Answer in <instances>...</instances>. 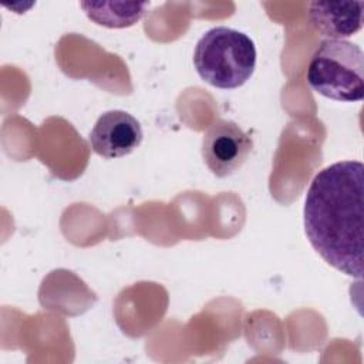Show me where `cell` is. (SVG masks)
Masks as SVG:
<instances>
[{
    "mask_svg": "<svg viewBox=\"0 0 364 364\" xmlns=\"http://www.w3.org/2000/svg\"><path fill=\"white\" fill-rule=\"evenodd\" d=\"M364 165L341 161L311 181L303 209L304 230L314 250L338 272L363 277Z\"/></svg>",
    "mask_w": 364,
    "mask_h": 364,
    "instance_id": "cell-1",
    "label": "cell"
},
{
    "mask_svg": "<svg viewBox=\"0 0 364 364\" xmlns=\"http://www.w3.org/2000/svg\"><path fill=\"white\" fill-rule=\"evenodd\" d=\"M193 65L205 82L222 90L239 88L255 73L256 47L239 30L213 27L198 40Z\"/></svg>",
    "mask_w": 364,
    "mask_h": 364,
    "instance_id": "cell-2",
    "label": "cell"
},
{
    "mask_svg": "<svg viewBox=\"0 0 364 364\" xmlns=\"http://www.w3.org/2000/svg\"><path fill=\"white\" fill-rule=\"evenodd\" d=\"M307 82L320 95L343 102L364 97V54L347 40L320 43L307 67Z\"/></svg>",
    "mask_w": 364,
    "mask_h": 364,
    "instance_id": "cell-3",
    "label": "cell"
},
{
    "mask_svg": "<svg viewBox=\"0 0 364 364\" xmlns=\"http://www.w3.org/2000/svg\"><path fill=\"white\" fill-rule=\"evenodd\" d=\"M252 148V138L230 119L213 121L202 138L203 162L219 178L229 176L240 169Z\"/></svg>",
    "mask_w": 364,
    "mask_h": 364,
    "instance_id": "cell-4",
    "label": "cell"
},
{
    "mask_svg": "<svg viewBox=\"0 0 364 364\" xmlns=\"http://www.w3.org/2000/svg\"><path fill=\"white\" fill-rule=\"evenodd\" d=\"M142 138L139 121L121 109H111L100 115L90 132L92 151L105 159L129 155L141 145Z\"/></svg>",
    "mask_w": 364,
    "mask_h": 364,
    "instance_id": "cell-5",
    "label": "cell"
},
{
    "mask_svg": "<svg viewBox=\"0 0 364 364\" xmlns=\"http://www.w3.org/2000/svg\"><path fill=\"white\" fill-rule=\"evenodd\" d=\"M364 1H311L307 18L311 27L328 40H343L363 27Z\"/></svg>",
    "mask_w": 364,
    "mask_h": 364,
    "instance_id": "cell-6",
    "label": "cell"
},
{
    "mask_svg": "<svg viewBox=\"0 0 364 364\" xmlns=\"http://www.w3.org/2000/svg\"><path fill=\"white\" fill-rule=\"evenodd\" d=\"M81 9L90 20L108 28H124L138 23L148 7L146 3L81 1Z\"/></svg>",
    "mask_w": 364,
    "mask_h": 364,
    "instance_id": "cell-7",
    "label": "cell"
}]
</instances>
